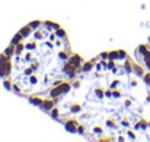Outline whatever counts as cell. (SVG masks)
Returning <instances> with one entry per match:
<instances>
[{
	"label": "cell",
	"instance_id": "obj_1",
	"mask_svg": "<svg viewBox=\"0 0 150 142\" xmlns=\"http://www.w3.org/2000/svg\"><path fill=\"white\" fill-rule=\"evenodd\" d=\"M29 103L89 141L150 142V46L137 47L136 59L103 51Z\"/></svg>",
	"mask_w": 150,
	"mask_h": 142
},
{
	"label": "cell",
	"instance_id": "obj_2",
	"mask_svg": "<svg viewBox=\"0 0 150 142\" xmlns=\"http://www.w3.org/2000/svg\"><path fill=\"white\" fill-rule=\"evenodd\" d=\"M82 63L58 24L34 21L0 54V79L9 91L29 100L70 79Z\"/></svg>",
	"mask_w": 150,
	"mask_h": 142
}]
</instances>
